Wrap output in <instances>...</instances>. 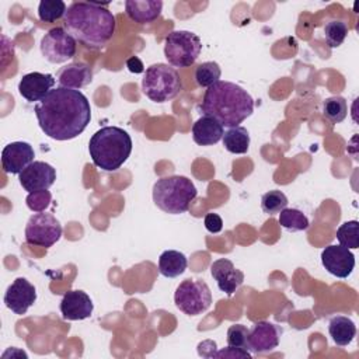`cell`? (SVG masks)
<instances>
[{
	"label": "cell",
	"instance_id": "obj_1",
	"mask_svg": "<svg viewBox=\"0 0 359 359\" xmlns=\"http://www.w3.org/2000/svg\"><path fill=\"white\" fill-rule=\"evenodd\" d=\"M35 116L42 132L55 140H70L84 132L91 119V107L80 90L56 87L35 104Z\"/></svg>",
	"mask_w": 359,
	"mask_h": 359
},
{
	"label": "cell",
	"instance_id": "obj_2",
	"mask_svg": "<svg viewBox=\"0 0 359 359\" xmlns=\"http://www.w3.org/2000/svg\"><path fill=\"white\" fill-rule=\"evenodd\" d=\"M107 6L108 3L73 1L65 14V29L86 48L101 49L112 38L116 25Z\"/></svg>",
	"mask_w": 359,
	"mask_h": 359
},
{
	"label": "cell",
	"instance_id": "obj_3",
	"mask_svg": "<svg viewBox=\"0 0 359 359\" xmlns=\"http://www.w3.org/2000/svg\"><path fill=\"white\" fill-rule=\"evenodd\" d=\"M201 111L222 126L234 128L252 114L254 100L238 84L219 80L205 91Z\"/></svg>",
	"mask_w": 359,
	"mask_h": 359
},
{
	"label": "cell",
	"instance_id": "obj_4",
	"mask_svg": "<svg viewBox=\"0 0 359 359\" xmlns=\"http://www.w3.org/2000/svg\"><path fill=\"white\" fill-rule=\"evenodd\" d=\"M88 151L95 167L116 171L132 153V139L122 128L104 126L90 137Z\"/></svg>",
	"mask_w": 359,
	"mask_h": 359
},
{
	"label": "cell",
	"instance_id": "obj_5",
	"mask_svg": "<svg viewBox=\"0 0 359 359\" xmlns=\"http://www.w3.org/2000/svg\"><path fill=\"white\" fill-rule=\"evenodd\" d=\"M196 194L194 182L184 175L164 177L153 185V202L158 209L170 215L187 212Z\"/></svg>",
	"mask_w": 359,
	"mask_h": 359
},
{
	"label": "cell",
	"instance_id": "obj_6",
	"mask_svg": "<svg viewBox=\"0 0 359 359\" xmlns=\"http://www.w3.org/2000/svg\"><path fill=\"white\" fill-rule=\"evenodd\" d=\"M142 90L154 102H165L175 98L182 90L178 72L165 63H156L146 69L142 79Z\"/></svg>",
	"mask_w": 359,
	"mask_h": 359
},
{
	"label": "cell",
	"instance_id": "obj_7",
	"mask_svg": "<svg viewBox=\"0 0 359 359\" xmlns=\"http://www.w3.org/2000/svg\"><path fill=\"white\" fill-rule=\"evenodd\" d=\"M202 49L199 36L191 31H172L165 36L164 56L174 67H188L195 63Z\"/></svg>",
	"mask_w": 359,
	"mask_h": 359
},
{
	"label": "cell",
	"instance_id": "obj_8",
	"mask_svg": "<svg viewBox=\"0 0 359 359\" xmlns=\"http://www.w3.org/2000/svg\"><path fill=\"white\" fill-rule=\"evenodd\" d=\"M174 303L184 314L198 316L210 307L212 293L203 280L185 279L175 289Z\"/></svg>",
	"mask_w": 359,
	"mask_h": 359
},
{
	"label": "cell",
	"instance_id": "obj_9",
	"mask_svg": "<svg viewBox=\"0 0 359 359\" xmlns=\"http://www.w3.org/2000/svg\"><path fill=\"white\" fill-rule=\"evenodd\" d=\"M62 237V224L50 213H34L25 226V241L29 245L49 248Z\"/></svg>",
	"mask_w": 359,
	"mask_h": 359
},
{
	"label": "cell",
	"instance_id": "obj_10",
	"mask_svg": "<svg viewBox=\"0 0 359 359\" xmlns=\"http://www.w3.org/2000/svg\"><path fill=\"white\" fill-rule=\"evenodd\" d=\"M41 53L50 63H65L76 55L74 38L62 27L49 29L41 39Z\"/></svg>",
	"mask_w": 359,
	"mask_h": 359
},
{
	"label": "cell",
	"instance_id": "obj_11",
	"mask_svg": "<svg viewBox=\"0 0 359 359\" xmlns=\"http://www.w3.org/2000/svg\"><path fill=\"white\" fill-rule=\"evenodd\" d=\"M18 175L21 187L31 194L49 189L56 180V170L45 161H32Z\"/></svg>",
	"mask_w": 359,
	"mask_h": 359
},
{
	"label": "cell",
	"instance_id": "obj_12",
	"mask_svg": "<svg viewBox=\"0 0 359 359\" xmlns=\"http://www.w3.org/2000/svg\"><path fill=\"white\" fill-rule=\"evenodd\" d=\"M36 302V290L25 278H17L4 293V304L17 316H22Z\"/></svg>",
	"mask_w": 359,
	"mask_h": 359
},
{
	"label": "cell",
	"instance_id": "obj_13",
	"mask_svg": "<svg viewBox=\"0 0 359 359\" xmlns=\"http://www.w3.org/2000/svg\"><path fill=\"white\" fill-rule=\"evenodd\" d=\"M321 264L337 278H348L355 268V255L349 248L331 244L321 251Z\"/></svg>",
	"mask_w": 359,
	"mask_h": 359
},
{
	"label": "cell",
	"instance_id": "obj_14",
	"mask_svg": "<svg viewBox=\"0 0 359 359\" xmlns=\"http://www.w3.org/2000/svg\"><path fill=\"white\" fill-rule=\"evenodd\" d=\"M282 328L269 321H258L252 325L248 335V346L254 353L273 351L280 341Z\"/></svg>",
	"mask_w": 359,
	"mask_h": 359
},
{
	"label": "cell",
	"instance_id": "obj_15",
	"mask_svg": "<svg viewBox=\"0 0 359 359\" xmlns=\"http://www.w3.org/2000/svg\"><path fill=\"white\" fill-rule=\"evenodd\" d=\"M55 83L56 80L49 73L45 74L39 72H31L21 77L18 83V93L28 102H36L46 97L50 90H53L52 87Z\"/></svg>",
	"mask_w": 359,
	"mask_h": 359
},
{
	"label": "cell",
	"instance_id": "obj_16",
	"mask_svg": "<svg viewBox=\"0 0 359 359\" xmlns=\"http://www.w3.org/2000/svg\"><path fill=\"white\" fill-rule=\"evenodd\" d=\"M35 157L32 146L27 142H11L1 151V165L7 174H20Z\"/></svg>",
	"mask_w": 359,
	"mask_h": 359
},
{
	"label": "cell",
	"instance_id": "obj_17",
	"mask_svg": "<svg viewBox=\"0 0 359 359\" xmlns=\"http://www.w3.org/2000/svg\"><path fill=\"white\" fill-rule=\"evenodd\" d=\"M210 273L216 280L219 289L227 296H231L244 282L243 271L237 269L234 264L227 258L216 259L210 265Z\"/></svg>",
	"mask_w": 359,
	"mask_h": 359
},
{
	"label": "cell",
	"instance_id": "obj_18",
	"mask_svg": "<svg viewBox=\"0 0 359 359\" xmlns=\"http://www.w3.org/2000/svg\"><path fill=\"white\" fill-rule=\"evenodd\" d=\"M94 304L91 297L83 290H70L65 293L60 302V313L65 320H86L93 314Z\"/></svg>",
	"mask_w": 359,
	"mask_h": 359
},
{
	"label": "cell",
	"instance_id": "obj_19",
	"mask_svg": "<svg viewBox=\"0 0 359 359\" xmlns=\"http://www.w3.org/2000/svg\"><path fill=\"white\" fill-rule=\"evenodd\" d=\"M57 83L60 87L80 90L91 83L93 80V70L87 63L83 62H73L67 66L62 67L57 72Z\"/></svg>",
	"mask_w": 359,
	"mask_h": 359
},
{
	"label": "cell",
	"instance_id": "obj_20",
	"mask_svg": "<svg viewBox=\"0 0 359 359\" xmlns=\"http://www.w3.org/2000/svg\"><path fill=\"white\" fill-rule=\"evenodd\" d=\"M224 135L222 123L215 118L202 115L192 125V139L199 146H212L216 144Z\"/></svg>",
	"mask_w": 359,
	"mask_h": 359
},
{
	"label": "cell",
	"instance_id": "obj_21",
	"mask_svg": "<svg viewBox=\"0 0 359 359\" xmlns=\"http://www.w3.org/2000/svg\"><path fill=\"white\" fill-rule=\"evenodd\" d=\"M163 10V1L160 0H128L125 1L126 15L137 22L147 24L157 20Z\"/></svg>",
	"mask_w": 359,
	"mask_h": 359
},
{
	"label": "cell",
	"instance_id": "obj_22",
	"mask_svg": "<svg viewBox=\"0 0 359 359\" xmlns=\"http://www.w3.org/2000/svg\"><path fill=\"white\" fill-rule=\"evenodd\" d=\"M328 332L335 345L346 346L353 341L356 335V325L349 317L335 316L330 320Z\"/></svg>",
	"mask_w": 359,
	"mask_h": 359
},
{
	"label": "cell",
	"instance_id": "obj_23",
	"mask_svg": "<svg viewBox=\"0 0 359 359\" xmlns=\"http://www.w3.org/2000/svg\"><path fill=\"white\" fill-rule=\"evenodd\" d=\"M188 266L187 257L177 250H165L158 258V272L165 278H177Z\"/></svg>",
	"mask_w": 359,
	"mask_h": 359
},
{
	"label": "cell",
	"instance_id": "obj_24",
	"mask_svg": "<svg viewBox=\"0 0 359 359\" xmlns=\"http://www.w3.org/2000/svg\"><path fill=\"white\" fill-rule=\"evenodd\" d=\"M223 146L233 154H244L250 147V133L244 126L230 128L223 135Z\"/></svg>",
	"mask_w": 359,
	"mask_h": 359
},
{
	"label": "cell",
	"instance_id": "obj_25",
	"mask_svg": "<svg viewBox=\"0 0 359 359\" xmlns=\"http://www.w3.org/2000/svg\"><path fill=\"white\" fill-rule=\"evenodd\" d=\"M278 220L279 224L289 231H302L310 226L307 216L302 210L293 208H285L280 210Z\"/></svg>",
	"mask_w": 359,
	"mask_h": 359
},
{
	"label": "cell",
	"instance_id": "obj_26",
	"mask_svg": "<svg viewBox=\"0 0 359 359\" xmlns=\"http://www.w3.org/2000/svg\"><path fill=\"white\" fill-rule=\"evenodd\" d=\"M348 114V104L344 97L334 95L328 97L323 102V115L331 123H339L346 118Z\"/></svg>",
	"mask_w": 359,
	"mask_h": 359
},
{
	"label": "cell",
	"instance_id": "obj_27",
	"mask_svg": "<svg viewBox=\"0 0 359 359\" xmlns=\"http://www.w3.org/2000/svg\"><path fill=\"white\" fill-rule=\"evenodd\" d=\"M220 76L222 70L216 62H203L195 69V81L199 87L203 88H208L219 81Z\"/></svg>",
	"mask_w": 359,
	"mask_h": 359
},
{
	"label": "cell",
	"instance_id": "obj_28",
	"mask_svg": "<svg viewBox=\"0 0 359 359\" xmlns=\"http://www.w3.org/2000/svg\"><path fill=\"white\" fill-rule=\"evenodd\" d=\"M346 35H348V25L342 20H330L324 27L325 42L330 48L341 46Z\"/></svg>",
	"mask_w": 359,
	"mask_h": 359
},
{
	"label": "cell",
	"instance_id": "obj_29",
	"mask_svg": "<svg viewBox=\"0 0 359 359\" xmlns=\"http://www.w3.org/2000/svg\"><path fill=\"white\" fill-rule=\"evenodd\" d=\"M66 4L62 0H42L38 6V17L43 22H53L66 14Z\"/></svg>",
	"mask_w": 359,
	"mask_h": 359
},
{
	"label": "cell",
	"instance_id": "obj_30",
	"mask_svg": "<svg viewBox=\"0 0 359 359\" xmlns=\"http://www.w3.org/2000/svg\"><path fill=\"white\" fill-rule=\"evenodd\" d=\"M359 223L358 220H349L342 223L337 230V238L339 245L346 248H358L359 247Z\"/></svg>",
	"mask_w": 359,
	"mask_h": 359
},
{
	"label": "cell",
	"instance_id": "obj_31",
	"mask_svg": "<svg viewBox=\"0 0 359 359\" xmlns=\"http://www.w3.org/2000/svg\"><path fill=\"white\" fill-rule=\"evenodd\" d=\"M287 206V198L282 191L272 189L262 195L261 209L268 215H275Z\"/></svg>",
	"mask_w": 359,
	"mask_h": 359
},
{
	"label": "cell",
	"instance_id": "obj_32",
	"mask_svg": "<svg viewBox=\"0 0 359 359\" xmlns=\"http://www.w3.org/2000/svg\"><path fill=\"white\" fill-rule=\"evenodd\" d=\"M248 335H250V330L243 325V324H234L230 325L227 330V345L233 346V348H240V349H245L250 351L248 346Z\"/></svg>",
	"mask_w": 359,
	"mask_h": 359
},
{
	"label": "cell",
	"instance_id": "obj_33",
	"mask_svg": "<svg viewBox=\"0 0 359 359\" xmlns=\"http://www.w3.org/2000/svg\"><path fill=\"white\" fill-rule=\"evenodd\" d=\"M50 201H52V194L48 189L31 192L25 198V203H27L28 209L35 213L43 212L50 205Z\"/></svg>",
	"mask_w": 359,
	"mask_h": 359
},
{
	"label": "cell",
	"instance_id": "obj_34",
	"mask_svg": "<svg viewBox=\"0 0 359 359\" xmlns=\"http://www.w3.org/2000/svg\"><path fill=\"white\" fill-rule=\"evenodd\" d=\"M251 352L250 351H245V349H240V348H233V346H229L222 349V351H217L213 353V358H230V359H251Z\"/></svg>",
	"mask_w": 359,
	"mask_h": 359
},
{
	"label": "cell",
	"instance_id": "obj_35",
	"mask_svg": "<svg viewBox=\"0 0 359 359\" xmlns=\"http://www.w3.org/2000/svg\"><path fill=\"white\" fill-rule=\"evenodd\" d=\"M203 224L209 233H219L223 229V220L217 213H206Z\"/></svg>",
	"mask_w": 359,
	"mask_h": 359
},
{
	"label": "cell",
	"instance_id": "obj_36",
	"mask_svg": "<svg viewBox=\"0 0 359 359\" xmlns=\"http://www.w3.org/2000/svg\"><path fill=\"white\" fill-rule=\"evenodd\" d=\"M126 66H128L129 72H132V73H142V72H144L143 63H142L140 59L136 57V56L129 57V59L126 60Z\"/></svg>",
	"mask_w": 359,
	"mask_h": 359
}]
</instances>
